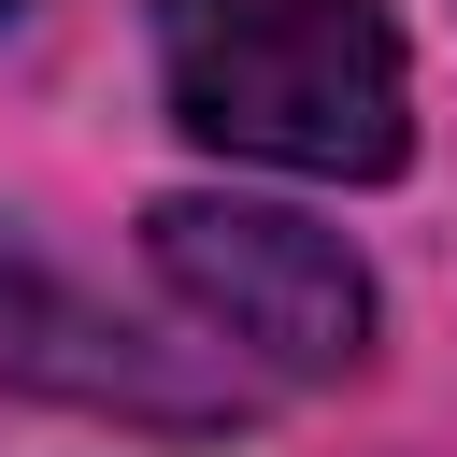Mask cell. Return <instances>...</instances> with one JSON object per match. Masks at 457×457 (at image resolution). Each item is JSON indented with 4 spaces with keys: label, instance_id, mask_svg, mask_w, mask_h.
I'll return each mask as SVG.
<instances>
[{
    "label": "cell",
    "instance_id": "6da1fadb",
    "mask_svg": "<svg viewBox=\"0 0 457 457\" xmlns=\"http://www.w3.org/2000/svg\"><path fill=\"white\" fill-rule=\"evenodd\" d=\"M171 129L257 171L386 186L414 157V71L386 0H157Z\"/></svg>",
    "mask_w": 457,
    "mask_h": 457
},
{
    "label": "cell",
    "instance_id": "7a4b0ae2",
    "mask_svg": "<svg viewBox=\"0 0 457 457\" xmlns=\"http://www.w3.org/2000/svg\"><path fill=\"white\" fill-rule=\"evenodd\" d=\"M143 257H157V286H171L228 357H257L271 386H343V371L371 357V271H357L314 214H286V200H157V214H143Z\"/></svg>",
    "mask_w": 457,
    "mask_h": 457
},
{
    "label": "cell",
    "instance_id": "3957f363",
    "mask_svg": "<svg viewBox=\"0 0 457 457\" xmlns=\"http://www.w3.org/2000/svg\"><path fill=\"white\" fill-rule=\"evenodd\" d=\"M0 400L100 414V428H228L243 414L228 371H200L186 343H143L114 300H86L71 271H43L29 243H0Z\"/></svg>",
    "mask_w": 457,
    "mask_h": 457
},
{
    "label": "cell",
    "instance_id": "277c9868",
    "mask_svg": "<svg viewBox=\"0 0 457 457\" xmlns=\"http://www.w3.org/2000/svg\"><path fill=\"white\" fill-rule=\"evenodd\" d=\"M0 14H14V0H0Z\"/></svg>",
    "mask_w": 457,
    "mask_h": 457
}]
</instances>
